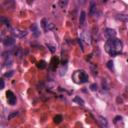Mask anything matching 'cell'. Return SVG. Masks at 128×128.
<instances>
[{
    "instance_id": "obj_1",
    "label": "cell",
    "mask_w": 128,
    "mask_h": 128,
    "mask_svg": "<svg viewBox=\"0 0 128 128\" xmlns=\"http://www.w3.org/2000/svg\"><path fill=\"white\" fill-rule=\"evenodd\" d=\"M122 47L123 44L119 39H108V41L105 43V50L111 56H116L119 54L122 50Z\"/></svg>"
},
{
    "instance_id": "obj_2",
    "label": "cell",
    "mask_w": 128,
    "mask_h": 128,
    "mask_svg": "<svg viewBox=\"0 0 128 128\" xmlns=\"http://www.w3.org/2000/svg\"><path fill=\"white\" fill-rule=\"evenodd\" d=\"M6 96H7V101L10 105H15L16 104V96L13 94L12 91H7L6 92Z\"/></svg>"
},
{
    "instance_id": "obj_3",
    "label": "cell",
    "mask_w": 128,
    "mask_h": 128,
    "mask_svg": "<svg viewBox=\"0 0 128 128\" xmlns=\"http://www.w3.org/2000/svg\"><path fill=\"white\" fill-rule=\"evenodd\" d=\"M77 74H78L79 82H81V83H85V82L88 81V75L86 74L85 71H77Z\"/></svg>"
},
{
    "instance_id": "obj_4",
    "label": "cell",
    "mask_w": 128,
    "mask_h": 128,
    "mask_svg": "<svg viewBox=\"0 0 128 128\" xmlns=\"http://www.w3.org/2000/svg\"><path fill=\"white\" fill-rule=\"evenodd\" d=\"M104 34H105V36H106L108 39H114V37L116 36V32H115V30H113V29L107 28V29H105Z\"/></svg>"
},
{
    "instance_id": "obj_5",
    "label": "cell",
    "mask_w": 128,
    "mask_h": 128,
    "mask_svg": "<svg viewBox=\"0 0 128 128\" xmlns=\"http://www.w3.org/2000/svg\"><path fill=\"white\" fill-rule=\"evenodd\" d=\"M15 43V39L13 37H6V38L3 40V44L5 45L6 47H9V46H12Z\"/></svg>"
},
{
    "instance_id": "obj_6",
    "label": "cell",
    "mask_w": 128,
    "mask_h": 128,
    "mask_svg": "<svg viewBox=\"0 0 128 128\" xmlns=\"http://www.w3.org/2000/svg\"><path fill=\"white\" fill-rule=\"evenodd\" d=\"M14 34L16 35V37H19V38H23L24 36L27 35V32L23 31V30H20V29H15L14 30Z\"/></svg>"
},
{
    "instance_id": "obj_7",
    "label": "cell",
    "mask_w": 128,
    "mask_h": 128,
    "mask_svg": "<svg viewBox=\"0 0 128 128\" xmlns=\"http://www.w3.org/2000/svg\"><path fill=\"white\" fill-rule=\"evenodd\" d=\"M30 29H31L32 33L34 34V36H39L40 35V32H39V29H38V26H37L36 24H32L31 27H30Z\"/></svg>"
},
{
    "instance_id": "obj_8",
    "label": "cell",
    "mask_w": 128,
    "mask_h": 128,
    "mask_svg": "<svg viewBox=\"0 0 128 128\" xmlns=\"http://www.w3.org/2000/svg\"><path fill=\"white\" fill-rule=\"evenodd\" d=\"M85 19H86V13L84 11H82L80 13V17H79V24L80 25H83L84 22H85Z\"/></svg>"
},
{
    "instance_id": "obj_9",
    "label": "cell",
    "mask_w": 128,
    "mask_h": 128,
    "mask_svg": "<svg viewBox=\"0 0 128 128\" xmlns=\"http://www.w3.org/2000/svg\"><path fill=\"white\" fill-rule=\"evenodd\" d=\"M99 123L101 124V126L104 127V128H107V126H108V122H107L106 118L102 117V116H100L99 117Z\"/></svg>"
},
{
    "instance_id": "obj_10",
    "label": "cell",
    "mask_w": 128,
    "mask_h": 128,
    "mask_svg": "<svg viewBox=\"0 0 128 128\" xmlns=\"http://www.w3.org/2000/svg\"><path fill=\"white\" fill-rule=\"evenodd\" d=\"M96 12V4L95 2H90V14L94 15V13Z\"/></svg>"
},
{
    "instance_id": "obj_11",
    "label": "cell",
    "mask_w": 128,
    "mask_h": 128,
    "mask_svg": "<svg viewBox=\"0 0 128 128\" xmlns=\"http://www.w3.org/2000/svg\"><path fill=\"white\" fill-rule=\"evenodd\" d=\"M5 58V62H4V64L7 66V65H11L12 64V62H13V59H12V56L11 55H8V56H6V57H4Z\"/></svg>"
},
{
    "instance_id": "obj_12",
    "label": "cell",
    "mask_w": 128,
    "mask_h": 128,
    "mask_svg": "<svg viewBox=\"0 0 128 128\" xmlns=\"http://www.w3.org/2000/svg\"><path fill=\"white\" fill-rule=\"evenodd\" d=\"M117 19H118V20H120V21L128 22V15H124V14L117 15Z\"/></svg>"
},
{
    "instance_id": "obj_13",
    "label": "cell",
    "mask_w": 128,
    "mask_h": 128,
    "mask_svg": "<svg viewBox=\"0 0 128 128\" xmlns=\"http://www.w3.org/2000/svg\"><path fill=\"white\" fill-rule=\"evenodd\" d=\"M73 101H74V102H76V103H78L79 105H81V106H83V105H84V101H83V99L80 98L79 96H75L74 99H73Z\"/></svg>"
},
{
    "instance_id": "obj_14",
    "label": "cell",
    "mask_w": 128,
    "mask_h": 128,
    "mask_svg": "<svg viewBox=\"0 0 128 128\" xmlns=\"http://www.w3.org/2000/svg\"><path fill=\"white\" fill-rule=\"evenodd\" d=\"M0 21H1L2 23L4 24V25H6V26H8V27H9V25H10V24H9V20L7 19L6 17H4V16H1V17H0Z\"/></svg>"
},
{
    "instance_id": "obj_15",
    "label": "cell",
    "mask_w": 128,
    "mask_h": 128,
    "mask_svg": "<svg viewBox=\"0 0 128 128\" xmlns=\"http://www.w3.org/2000/svg\"><path fill=\"white\" fill-rule=\"evenodd\" d=\"M37 67H38L39 69H44L45 67H46V62L45 61H39L38 63H37Z\"/></svg>"
},
{
    "instance_id": "obj_16",
    "label": "cell",
    "mask_w": 128,
    "mask_h": 128,
    "mask_svg": "<svg viewBox=\"0 0 128 128\" xmlns=\"http://www.w3.org/2000/svg\"><path fill=\"white\" fill-rule=\"evenodd\" d=\"M62 121V116L61 115H56L55 116V117H54V122L55 123H60V122H61Z\"/></svg>"
},
{
    "instance_id": "obj_17",
    "label": "cell",
    "mask_w": 128,
    "mask_h": 128,
    "mask_svg": "<svg viewBox=\"0 0 128 128\" xmlns=\"http://www.w3.org/2000/svg\"><path fill=\"white\" fill-rule=\"evenodd\" d=\"M48 23H47V21H46V19H42V22H41V25H42V27H43V29L46 31L47 30V27H46V25H47Z\"/></svg>"
},
{
    "instance_id": "obj_18",
    "label": "cell",
    "mask_w": 128,
    "mask_h": 128,
    "mask_svg": "<svg viewBox=\"0 0 128 128\" xmlns=\"http://www.w3.org/2000/svg\"><path fill=\"white\" fill-rule=\"evenodd\" d=\"M13 74H14V71H13V70H11V71H9V72L5 73V74H4V76L7 77V78H10V77H12V76H13Z\"/></svg>"
},
{
    "instance_id": "obj_19",
    "label": "cell",
    "mask_w": 128,
    "mask_h": 128,
    "mask_svg": "<svg viewBox=\"0 0 128 128\" xmlns=\"http://www.w3.org/2000/svg\"><path fill=\"white\" fill-rule=\"evenodd\" d=\"M18 115V112L17 111H14L13 113H11L9 116H8V120H10V119H12V118H14L15 116H17Z\"/></svg>"
},
{
    "instance_id": "obj_20",
    "label": "cell",
    "mask_w": 128,
    "mask_h": 128,
    "mask_svg": "<svg viewBox=\"0 0 128 128\" xmlns=\"http://www.w3.org/2000/svg\"><path fill=\"white\" fill-rule=\"evenodd\" d=\"M107 67H108V68L110 69V70L113 69V61H111V60H110V61H108V62H107Z\"/></svg>"
},
{
    "instance_id": "obj_21",
    "label": "cell",
    "mask_w": 128,
    "mask_h": 128,
    "mask_svg": "<svg viewBox=\"0 0 128 128\" xmlns=\"http://www.w3.org/2000/svg\"><path fill=\"white\" fill-rule=\"evenodd\" d=\"M90 89H91L92 91H96V90H97V84H95V83L91 84V85H90Z\"/></svg>"
},
{
    "instance_id": "obj_22",
    "label": "cell",
    "mask_w": 128,
    "mask_h": 128,
    "mask_svg": "<svg viewBox=\"0 0 128 128\" xmlns=\"http://www.w3.org/2000/svg\"><path fill=\"white\" fill-rule=\"evenodd\" d=\"M122 118H121V116H116V117L114 118V123H117L118 121H120Z\"/></svg>"
},
{
    "instance_id": "obj_23",
    "label": "cell",
    "mask_w": 128,
    "mask_h": 128,
    "mask_svg": "<svg viewBox=\"0 0 128 128\" xmlns=\"http://www.w3.org/2000/svg\"><path fill=\"white\" fill-rule=\"evenodd\" d=\"M0 83H1L0 89H3V88H4V80H3V79H0Z\"/></svg>"
},
{
    "instance_id": "obj_24",
    "label": "cell",
    "mask_w": 128,
    "mask_h": 128,
    "mask_svg": "<svg viewBox=\"0 0 128 128\" xmlns=\"http://www.w3.org/2000/svg\"><path fill=\"white\" fill-rule=\"evenodd\" d=\"M47 46H48V47H49V48H50V50H51V52H54V50H55V49H54V47H53V46H51V45H49V44H47Z\"/></svg>"
},
{
    "instance_id": "obj_25",
    "label": "cell",
    "mask_w": 128,
    "mask_h": 128,
    "mask_svg": "<svg viewBox=\"0 0 128 128\" xmlns=\"http://www.w3.org/2000/svg\"><path fill=\"white\" fill-rule=\"evenodd\" d=\"M78 43H79V45L81 46V49L83 50V45H82V42H81V40H80V39H78Z\"/></svg>"
},
{
    "instance_id": "obj_26",
    "label": "cell",
    "mask_w": 128,
    "mask_h": 128,
    "mask_svg": "<svg viewBox=\"0 0 128 128\" xmlns=\"http://www.w3.org/2000/svg\"><path fill=\"white\" fill-rule=\"evenodd\" d=\"M67 4V2L65 1V2H63V1H61V2H60V5H61V6H64V5H66Z\"/></svg>"
},
{
    "instance_id": "obj_27",
    "label": "cell",
    "mask_w": 128,
    "mask_h": 128,
    "mask_svg": "<svg viewBox=\"0 0 128 128\" xmlns=\"http://www.w3.org/2000/svg\"><path fill=\"white\" fill-rule=\"evenodd\" d=\"M127 91H128V87H127Z\"/></svg>"
},
{
    "instance_id": "obj_28",
    "label": "cell",
    "mask_w": 128,
    "mask_h": 128,
    "mask_svg": "<svg viewBox=\"0 0 128 128\" xmlns=\"http://www.w3.org/2000/svg\"><path fill=\"white\" fill-rule=\"evenodd\" d=\"M127 61H128V59H127Z\"/></svg>"
}]
</instances>
